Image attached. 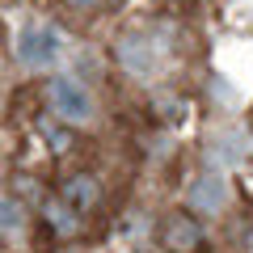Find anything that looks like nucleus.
<instances>
[{"label":"nucleus","instance_id":"f257e3e1","mask_svg":"<svg viewBox=\"0 0 253 253\" xmlns=\"http://www.w3.org/2000/svg\"><path fill=\"white\" fill-rule=\"evenodd\" d=\"M59 55V34H55L46 21H34L17 34V59L26 68H46V63Z\"/></svg>","mask_w":253,"mask_h":253},{"label":"nucleus","instance_id":"f03ea898","mask_svg":"<svg viewBox=\"0 0 253 253\" xmlns=\"http://www.w3.org/2000/svg\"><path fill=\"white\" fill-rule=\"evenodd\" d=\"M51 106L59 110L68 123H84V118L93 114L89 89H84V84H76V81H55V84H51Z\"/></svg>","mask_w":253,"mask_h":253},{"label":"nucleus","instance_id":"7ed1b4c3","mask_svg":"<svg viewBox=\"0 0 253 253\" xmlns=\"http://www.w3.org/2000/svg\"><path fill=\"white\" fill-rule=\"evenodd\" d=\"M118 59H123L131 72H144V68L156 63V51H152V42H148L144 34H126L123 42H118Z\"/></svg>","mask_w":253,"mask_h":253},{"label":"nucleus","instance_id":"20e7f679","mask_svg":"<svg viewBox=\"0 0 253 253\" xmlns=\"http://www.w3.org/2000/svg\"><path fill=\"white\" fill-rule=\"evenodd\" d=\"M165 245H169L173 253L194 249V245H199V224L186 219V215H173V219H169V232H165Z\"/></svg>","mask_w":253,"mask_h":253},{"label":"nucleus","instance_id":"39448f33","mask_svg":"<svg viewBox=\"0 0 253 253\" xmlns=\"http://www.w3.org/2000/svg\"><path fill=\"white\" fill-rule=\"evenodd\" d=\"M190 199H194V207H219V203H224V181L219 177H203Z\"/></svg>","mask_w":253,"mask_h":253},{"label":"nucleus","instance_id":"423d86ee","mask_svg":"<svg viewBox=\"0 0 253 253\" xmlns=\"http://www.w3.org/2000/svg\"><path fill=\"white\" fill-rule=\"evenodd\" d=\"M68 203H72L76 211H81V207H93V203H97V186H93L89 177H76L72 186H68Z\"/></svg>","mask_w":253,"mask_h":253},{"label":"nucleus","instance_id":"0eeeda50","mask_svg":"<svg viewBox=\"0 0 253 253\" xmlns=\"http://www.w3.org/2000/svg\"><path fill=\"white\" fill-rule=\"evenodd\" d=\"M17 224H21V207H17V199L0 194V228H17Z\"/></svg>","mask_w":253,"mask_h":253}]
</instances>
